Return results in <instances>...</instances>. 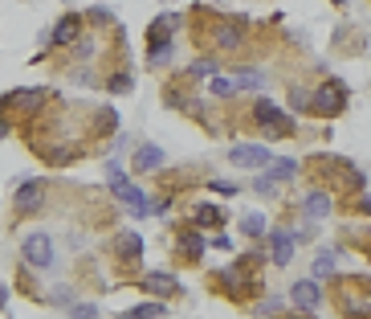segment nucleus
<instances>
[{"mask_svg":"<svg viewBox=\"0 0 371 319\" xmlns=\"http://www.w3.org/2000/svg\"><path fill=\"white\" fill-rule=\"evenodd\" d=\"M310 107H314L319 115H326V119L339 115L343 107H347V86L335 82V78H331V82H323L319 90H314V94H310Z\"/></svg>","mask_w":371,"mask_h":319,"instance_id":"1","label":"nucleus"},{"mask_svg":"<svg viewBox=\"0 0 371 319\" xmlns=\"http://www.w3.org/2000/svg\"><path fill=\"white\" fill-rule=\"evenodd\" d=\"M21 254H25V262H29L33 270H53V242H49V234H41V229L21 242Z\"/></svg>","mask_w":371,"mask_h":319,"instance_id":"2","label":"nucleus"},{"mask_svg":"<svg viewBox=\"0 0 371 319\" xmlns=\"http://www.w3.org/2000/svg\"><path fill=\"white\" fill-rule=\"evenodd\" d=\"M253 119H258V123H261V127H265L270 135H274V139H277V135H294L290 115H286L277 102H258V107H253Z\"/></svg>","mask_w":371,"mask_h":319,"instance_id":"3","label":"nucleus"},{"mask_svg":"<svg viewBox=\"0 0 371 319\" xmlns=\"http://www.w3.org/2000/svg\"><path fill=\"white\" fill-rule=\"evenodd\" d=\"M45 180H25V185H16V213H37L41 205H45Z\"/></svg>","mask_w":371,"mask_h":319,"instance_id":"4","label":"nucleus"},{"mask_svg":"<svg viewBox=\"0 0 371 319\" xmlns=\"http://www.w3.org/2000/svg\"><path fill=\"white\" fill-rule=\"evenodd\" d=\"M212 41H216V50H225V53L241 50V45H245V29H241V21H221V25L212 29Z\"/></svg>","mask_w":371,"mask_h":319,"instance_id":"5","label":"nucleus"},{"mask_svg":"<svg viewBox=\"0 0 371 319\" xmlns=\"http://www.w3.org/2000/svg\"><path fill=\"white\" fill-rule=\"evenodd\" d=\"M290 299L302 307V311H314L319 303H323V286H319V279H302V283L290 286Z\"/></svg>","mask_w":371,"mask_h":319,"instance_id":"6","label":"nucleus"},{"mask_svg":"<svg viewBox=\"0 0 371 319\" xmlns=\"http://www.w3.org/2000/svg\"><path fill=\"white\" fill-rule=\"evenodd\" d=\"M228 160L237 168H261V164H270V151L261 148V144H241V148L228 151Z\"/></svg>","mask_w":371,"mask_h":319,"instance_id":"7","label":"nucleus"},{"mask_svg":"<svg viewBox=\"0 0 371 319\" xmlns=\"http://www.w3.org/2000/svg\"><path fill=\"white\" fill-rule=\"evenodd\" d=\"M270 258H274V266H290V258H294V234L290 229L270 234Z\"/></svg>","mask_w":371,"mask_h":319,"instance_id":"8","label":"nucleus"},{"mask_svg":"<svg viewBox=\"0 0 371 319\" xmlns=\"http://www.w3.org/2000/svg\"><path fill=\"white\" fill-rule=\"evenodd\" d=\"M114 254H118L123 262H139V258H143V237L135 234V229H123V234L114 237Z\"/></svg>","mask_w":371,"mask_h":319,"instance_id":"9","label":"nucleus"},{"mask_svg":"<svg viewBox=\"0 0 371 319\" xmlns=\"http://www.w3.org/2000/svg\"><path fill=\"white\" fill-rule=\"evenodd\" d=\"M78 37H82V17H74V13H70V17L57 21V29H53V37H49V41H53V45H74Z\"/></svg>","mask_w":371,"mask_h":319,"instance_id":"10","label":"nucleus"},{"mask_svg":"<svg viewBox=\"0 0 371 319\" xmlns=\"http://www.w3.org/2000/svg\"><path fill=\"white\" fill-rule=\"evenodd\" d=\"M45 99V90H13V94H4V107L9 111H37Z\"/></svg>","mask_w":371,"mask_h":319,"instance_id":"11","label":"nucleus"},{"mask_svg":"<svg viewBox=\"0 0 371 319\" xmlns=\"http://www.w3.org/2000/svg\"><path fill=\"white\" fill-rule=\"evenodd\" d=\"M176 29H179V17H176V13H163V17L151 21V29H147V41H151V45H155V41H172L167 33H176Z\"/></svg>","mask_w":371,"mask_h":319,"instance_id":"12","label":"nucleus"},{"mask_svg":"<svg viewBox=\"0 0 371 319\" xmlns=\"http://www.w3.org/2000/svg\"><path fill=\"white\" fill-rule=\"evenodd\" d=\"M114 197H118V201L127 205V209L135 213V217H147V213H151V205H147V197H143V193H139L135 185H123L118 193H114Z\"/></svg>","mask_w":371,"mask_h":319,"instance_id":"13","label":"nucleus"},{"mask_svg":"<svg viewBox=\"0 0 371 319\" xmlns=\"http://www.w3.org/2000/svg\"><path fill=\"white\" fill-rule=\"evenodd\" d=\"M143 286L151 291V295H160V299H167V295H176V291H179V279H172V274H163V270H151Z\"/></svg>","mask_w":371,"mask_h":319,"instance_id":"14","label":"nucleus"},{"mask_svg":"<svg viewBox=\"0 0 371 319\" xmlns=\"http://www.w3.org/2000/svg\"><path fill=\"white\" fill-rule=\"evenodd\" d=\"M155 168H163V148L143 144V148L135 151V172H155Z\"/></svg>","mask_w":371,"mask_h":319,"instance_id":"15","label":"nucleus"},{"mask_svg":"<svg viewBox=\"0 0 371 319\" xmlns=\"http://www.w3.org/2000/svg\"><path fill=\"white\" fill-rule=\"evenodd\" d=\"M302 213H306L310 221H323L326 213H331V197H326V193H310L306 201H302Z\"/></svg>","mask_w":371,"mask_h":319,"instance_id":"16","label":"nucleus"},{"mask_svg":"<svg viewBox=\"0 0 371 319\" xmlns=\"http://www.w3.org/2000/svg\"><path fill=\"white\" fill-rule=\"evenodd\" d=\"M343 315L371 319V295H351V299H343Z\"/></svg>","mask_w":371,"mask_h":319,"instance_id":"17","label":"nucleus"},{"mask_svg":"<svg viewBox=\"0 0 371 319\" xmlns=\"http://www.w3.org/2000/svg\"><path fill=\"white\" fill-rule=\"evenodd\" d=\"M270 176H274L277 185H282V180H294V176H298V160H270Z\"/></svg>","mask_w":371,"mask_h":319,"instance_id":"18","label":"nucleus"},{"mask_svg":"<svg viewBox=\"0 0 371 319\" xmlns=\"http://www.w3.org/2000/svg\"><path fill=\"white\" fill-rule=\"evenodd\" d=\"M241 234L265 237V217H261V213H245V217H241Z\"/></svg>","mask_w":371,"mask_h":319,"instance_id":"19","label":"nucleus"},{"mask_svg":"<svg viewBox=\"0 0 371 319\" xmlns=\"http://www.w3.org/2000/svg\"><path fill=\"white\" fill-rule=\"evenodd\" d=\"M179 246H184V254H188L192 262H200V258H204V237H200V234H184V242H179Z\"/></svg>","mask_w":371,"mask_h":319,"instance_id":"20","label":"nucleus"},{"mask_svg":"<svg viewBox=\"0 0 371 319\" xmlns=\"http://www.w3.org/2000/svg\"><path fill=\"white\" fill-rule=\"evenodd\" d=\"M147 58H151V66H163V62L172 58V41H155V45L147 50Z\"/></svg>","mask_w":371,"mask_h":319,"instance_id":"21","label":"nucleus"},{"mask_svg":"<svg viewBox=\"0 0 371 319\" xmlns=\"http://www.w3.org/2000/svg\"><path fill=\"white\" fill-rule=\"evenodd\" d=\"M261 82H265V78H261V74H249V70H241V74H237V90H261Z\"/></svg>","mask_w":371,"mask_h":319,"instance_id":"22","label":"nucleus"},{"mask_svg":"<svg viewBox=\"0 0 371 319\" xmlns=\"http://www.w3.org/2000/svg\"><path fill=\"white\" fill-rule=\"evenodd\" d=\"M106 185H111L114 193H118V188H123V185H131V180H127V172L118 168V164H106Z\"/></svg>","mask_w":371,"mask_h":319,"instance_id":"23","label":"nucleus"},{"mask_svg":"<svg viewBox=\"0 0 371 319\" xmlns=\"http://www.w3.org/2000/svg\"><path fill=\"white\" fill-rule=\"evenodd\" d=\"M70 319H98L94 303H70Z\"/></svg>","mask_w":371,"mask_h":319,"instance_id":"24","label":"nucleus"},{"mask_svg":"<svg viewBox=\"0 0 371 319\" xmlns=\"http://www.w3.org/2000/svg\"><path fill=\"white\" fill-rule=\"evenodd\" d=\"M216 221H221V209H212V205L196 209V225H216Z\"/></svg>","mask_w":371,"mask_h":319,"instance_id":"25","label":"nucleus"},{"mask_svg":"<svg viewBox=\"0 0 371 319\" xmlns=\"http://www.w3.org/2000/svg\"><path fill=\"white\" fill-rule=\"evenodd\" d=\"M216 70H221V66H216V62H209V58H200V62H196V66H192V78H212Z\"/></svg>","mask_w":371,"mask_h":319,"instance_id":"26","label":"nucleus"},{"mask_svg":"<svg viewBox=\"0 0 371 319\" xmlns=\"http://www.w3.org/2000/svg\"><path fill=\"white\" fill-rule=\"evenodd\" d=\"M331 274H335V262H331V254H323L314 262V279H331Z\"/></svg>","mask_w":371,"mask_h":319,"instance_id":"27","label":"nucleus"},{"mask_svg":"<svg viewBox=\"0 0 371 319\" xmlns=\"http://www.w3.org/2000/svg\"><path fill=\"white\" fill-rule=\"evenodd\" d=\"M253 188H258L261 197H274V193H277V180H274V176H258V180H253Z\"/></svg>","mask_w":371,"mask_h":319,"instance_id":"28","label":"nucleus"},{"mask_svg":"<svg viewBox=\"0 0 371 319\" xmlns=\"http://www.w3.org/2000/svg\"><path fill=\"white\" fill-rule=\"evenodd\" d=\"M233 90H237L233 82H225V78H216V74H212V94H221V99H228Z\"/></svg>","mask_w":371,"mask_h":319,"instance_id":"29","label":"nucleus"},{"mask_svg":"<svg viewBox=\"0 0 371 319\" xmlns=\"http://www.w3.org/2000/svg\"><path fill=\"white\" fill-rule=\"evenodd\" d=\"M290 99H294V111H310V94H306V90H294Z\"/></svg>","mask_w":371,"mask_h":319,"instance_id":"30","label":"nucleus"},{"mask_svg":"<svg viewBox=\"0 0 371 319\" xmlns=\"http://www.w3.org/2000/svg\"><path fill=\"white\" fill-rule=\"evenodd\" d=\"M139 315H143V319H160L163 307H160V303H143V307H139Z\"/></svg>","mask_w":371,"mask_h":319,"instance_id":"31","label":"nucleus"},{"mask_svg":"<svg viewBox=\"0 0 371 319\" xmlns=\"http://www.w3.org/2000/svg\"><path fill=\"white\" fill-rule=\"evenodd\" d=\"M277 307H282V299H265V303H258L253 311H258V315H270V311H277Z\"/></svg>","mask_w":371,"mask_h":319,"instance_id":"32","label":"nucleus"},{"mask_svg":"<svg viewBox=\"0 0 371 319\" xmlns=\"http://www.w3.org/2000/svg\"><path fill=\"white\" fill-rule=\"evenodd\" d=\"M49 303H57V307H70V291H65V286H62V291H53V295H49Z\"/></svg>","mask_w":371,"mask_h":319,"instance_id":"33","label":"nucleus"},{"mask_svg":"<svg viewBox=\"0 0 371 319\" xmlns=\"http://www.w3.org/2000/svg\"><path fill=\"white\" fill-rule=\"evenodd\" d=\"M111 90H131V78H127V74H114V78H111Z\"/></svg>","mask_w":371,"mask_h":319,"instance_id":"34","label":"nucleus"},{"mask_svg":"<svg viewBox=\"0 0 371 319\" xmlns=\"http://www.w3.org/2000/svg\"><path fill=\"white\" fill-rule=\"evenodd\" d=\"M212 188H216V193H225V197H233V193H237V185H228V180H212Z\"/></svg>","mask_w":371,"mask_h":319,"instance_id":"35","label":"nucleus"},{"mask_svg":"<svg viewBox=\"0 0 371 319\" xmlns=\"http://www.w3.org/2000/svg\"><path fill=\"white\" fill-rule=\"evenodd\" d=\"M118 319H143V315H139V307H135V311H127V315H118Z\"/></svg>","mask_w":371,"mask_h":319,"instance_id":"36","label":"nucleus"},{"mask_svg":"<svg viewBox=\"0 0 371 319\" xmlns=\"http://www.w3.org/2000/svg\"><path fill=\"white\" fill-rule=\"evenodd\" d=\"M363 213H371V197H363Z\"/></svg>","mask_w":371,"mask_h":319,"instance_id":"37","label":"nucleus"},{"mask_svg":"<svg viewBox=\"0 0 371 319\" xmlns=\"http://www.w3.org/2000/svg\"><path fill=\"white\" fill-rule=\"evenodd\" d=\"M0 307H4V286H0Z\"/></svg>","mask_w":371,"mask_h":319,"instance_id":"38","label":"nucleus"},{"mask_svg":"<svg viewBox=\"0 0 371 319\" xmlns=\"http://www.w3.org/2000/svg\"><path fill=\"white\" fill-rule=\"evenodd\" d=\"M290 319H302V315H290Z\"/></svg>","mask_w":371,"mask_h":319,"instance_id":"39","label":"nucleus"}]
</instances>
